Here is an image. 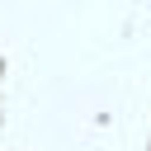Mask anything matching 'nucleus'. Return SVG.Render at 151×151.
Listing matches in <instances>:
<instances>
[]
</instances>
